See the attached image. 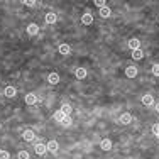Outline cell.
<instances>
[{
    "mask_svg": "<svg viewBox=\"0 0 159 159\" xmlns=\"http://www.w3.org/2000/svg\"><path fill=\"white\" fill-rule=\"evenodd\" d=\"M48 81L51 83V85H56V83H59V74L56 73V71L49 73V74H48Z\"/></svg>",
    "mask_w": 159,
    "mask_h": 159,
    "instance_id": "7a4b0ae2",
    "label": "cell"
},
{
    "mask_svg": "<svg viewBox=\"0 0 159 159\" xmlns=\"http://www.w3.org/2000/svg\"><path fill=\"white\" fill-rule=\"evenodd\" d=\"M112 14V10L108 9V7H103V9H100V15L102 17H108Z\"/></svg>",
    "mask_w": 159,
    "mask_h": 159,
    "instance_id": "ffe728a7",
    "label": "cell"
},
{
    "mask_svg": "<svg viewBox=\"0 0 159 159\" xmlns=\"http://www.w3.org/2000/svg\"><path fill=\"white\" fill-rule=\"evenodd\" d=\"M0 159H10V154L7 151H0Z\"/></svg>",
    "mask_w": 159,
    "mask_h": 159,
    "instance_id": "cb8c5ba5",
    "label": "cell"
},
{
    "mask_svg": "<svg viewBox=\"0 0 159 159\" xmlns=\"http://www.w3.org/2000/svg\"><path fill=\"white\" fill-rule=\"evenodd\" d=\"M46 147H48V151L49 152H56V151H58V142H56V141H49L48 144H46Z\"/></svg>",
    "mask_w": 159,
    "mask_h": 159,
    "instance_id": "5b68a950",
    "label": "cell"
},
{
    "mask_svg": "<svg viewBox=\"0 0 159 159\" xmlns=\"http://www.w3.org/2000/svg\"><path fill=\"white\" fill-rule=\"evenodd\" d=\"M36 95H32V93H29V95H26V103L27 105H34L36 103Z\"/></svg>",
    "mask_w": 159,
    "mask_h": 159,
    "instance_id": "e0dca14e",
    "label": "cell"
},
{
    "mask_svg": "<svg viewBox=\"0 0 159 159\" xmlns=\"http://www.w3.org/2000/svg\"><path fill=\"white\" fill-rule=\"evenodd\" d=\"M132 58H134V59H142V58H144V51H142L141 48L135 49V51H132Z\"/></svg>",
    "mask_w": 159,
    "mask_h": 159,
    "instance_id": "5bb4252c",
    "label": "cell"
},
{
    "mask_svg": "<svg viewBox=\"0 0 159 159\" xmlns=\"http://www.w3.org/2000/svg\"><path fill=\"white\" fill-rule=\"evenodd\" d=\"M152 134L156 137H159V124H154L152 125Z\"/></svg>",
    "mask_w": 159,
    "mask_h": 159,
    "instance_id": "7402d4cb",
    "label": "cell"
},
{
    "mask_svg": "<svg viewBox=\"0 0 159 159\" xmlns=\"http://www.w3.org/2000/svg\"><path fill=\"white\" fill-rule=\"evenodd\" d=\"M59 53L64 54V56H68V54L71 53V49H69L68 44H61V46H59Z\"/></svg>",
    "mask_w": 159,
    "mask_h": 159,
    "instance_id": "9a60e30c",
    "label": "cell"
},
{
    "mask_svg": "<svg viewBox=\"0 0 159 159\" xmlns=\"http://www.w3.org/2000/svg\"><path fill=\"white\" fill-rule=\"evenodd\" d=\"M152 74H154V76H159V63L152 66Z\"/></svg>",
    "mask_w": 159,
    "mask_h": 159,
    "instance_id": "d4e9b609",
    "label": "cell"
},
{
    "mask_svg": "<svg viewBox=\"0 0 159 159\" xmlns=\"http://www.w3.org/2000/svg\"><path fill=\"white\" fill-rule=\"evenodd\" d=\"M74 74H76V78L83 80V78L86 76V69H85V68H78L76 71H74Z\"/></svg>",
    "mask_w": 159,
    "mask_h": 159,
    "instance_id": "2e32d148",
    "label": "cell"
},
{
    "mask_svg": "<svg viewBox=\"0 0 159 159\" xmlns=\"http://www.w3.org/2000/svg\"><path fill=\"white\" fill-rule=\"evenodd\" d=\"M142 103L146 107H149V105H152L154 103V98H152V95H144L142 96Z\"/></svg>",
    "mask_w": 159,
    "mask_h": 159,
    "instance_id": "8fae6325",
    "label": "cell"
},
{
    "mask_svg": "<svg viewBox=\"0 0 159 159\" xmlns=\"http://www.w3.org/2000/svg\"><path fill=\"white\" fill-rule=\"evenodd\" d=\"M130 122H132V115H130V113H122V115H120V124L129 125Z\"/></svg>",
    "mask_w": 159,
    "mask_h": 159,
    "instance_id": "277c9868",
    "label": "cell"
},
{
    "mask_svg": "<svg viewBox=\"0 0 159 159\" xmlns=\"http://www.w3.org/2000/svg\"><path fill=\"white\" fill-rule=\"evenodd\" d=\"M139 46H141V43H139V39H135V37L129 41V48L132 49V51H135V49H139Z\"/></svg>",
    "mask_w": 159,
    "mask_h": 159,
    "instance_id": "30bf717a",
    "label": "cell"
},
{
    "mask_svg": "<svg viewBox=\"0 0 159 159\" xmlns=\"http://www.w3.org/2000/svg\"><path fill=\"white\" fill-rule=\"evenodd\" d=\"M22 137H24V141H34V132H32L31 129H26L22 132Z\"/></svg>",
    "mask_w": 159,
    "mask_h": 159,
    "instance_id": "52a82bcc",
    "label": "cell"
},
{
    "mask_svg": "<svg viewBox=\"0 0 159 159\" xmlns=\"http://www.w3.org/2000/svg\"><path fill=\"white\" fill-rule=\"evenodd\" d=\"M54 120H56V122H59V124H61V120H63V119H64V117H66V115H64V113H63V112H61V110H58V112H54Z\"/></svg>",
    "mask_w": 159,
    "mask_h": 159,
    "instance_id": "ac0fdd59",
    "label": "cell"
},
{
    "mask_svg": "<svg viewBox=\"0 0 159 159\" xmlns=\"http://www.w3.org/2000/svg\"><path fill=\"white\" fill-rule=\"evenodd\" d=\"M34 151H36V154H39V156H43L46 151H48V147H46V144L43 142H37L36 146H34Z\"/></svg>",
    "mask_w": 159,
    "mask_h": 159,
    "instance_id": "6da1fadb",
    "label": "cell"
},
{
    "mask_svg": "<svg viewBox=\"0 0 159 159\" xmlns=\"http://www.w3.org/2000/svg\"><path fill=\"white\" fill-rule=\"evenodd\" d=\"M100 147L103 149V151H110L112 149V141L110 139H103V141L100 142Z\"/></svg>",
    "mask_w": 159,
    "mask_h": 159,
    "instance_id": "ba28073f",
    "label": "cell"
},
{
    "mask_svg": "<svg viewBox=\"0 0 159 159\" xmlns=\"http://www.w3.org/2000/svg\"><path fill=\"white\" fill-rule=\"evenodd\" d=\"M61 125H64V127H68V125H71V119H69V115H66L61 120Z\"/></svg>",
    "mask_w": 159,
    "mask_h": 159,
    "instance_id": "44dd1931",
    "label": "cell"
},
{
    "mask_svg": "<svg viewBox=\"0 0 159 159\" xmlns=\"http://www.w3.org/2000/svg\"><path fill=\"white\" fill-rule=\"evenodd\" d=\"M81 22H83L85 26H90V24H93V15H91V14H83V17H81Z\"/></svg>",
    "mask_w": 159,
    "mask_h": 159,
    "instance_id": "8992f818",
    "label": "cell"
},
{
    "mask_svg": "<svg viewBox=\"0 0 159 159\" xmlns=\"http://www.w3.org/2000/svg\"><path fill=\"white\" fill-rule=\"evenodd\" d=\"M37 32H39L37 24H29V26H27V34H29V36H36Z\"/></svg>",
    "mask_w": 159,
    "mask_h": 159,
    "instance_id": "3957f363",
    "label": "cell"
},
{
    "mask_svg": "<svg viewBox=\"0 0 159 159\" xmlns=\"http://www.w3.org/2000/svg\"><path fill=\"white\" fill-rule=\"evenodd\" d=\"M5 95L9 96V98H12V96L17 95V90L14 88V86H7V88H5Z\"/></svg>",
    "mask_w": 159,
    "mask_h": 159,
    "instance_id": "4fadbf2b",
    "label": "cell"
},
{
    "mask_svg": "<svg viewBox=\"0 0 159 159\" xmlns=\"http://www.w3.org/2000/svg\"><path fill=\"white\" fill-rule=\"evenodd\" d=\"M156 112H159V102L156 103Z\"/></svg>",
    "mask_w": 159,
    "mask_h": 159,
    "instance_id": "83f0119b",
    "label": "cell"
},
{
    "mask_svg": "<svg viewBox=\"0 0 159 159\" xmlns=\"http://www.w3.org/2000/svg\"><path fill=\"white\" fill-rule=\"evenodd\" d=\"M26 5H27V7H34V5H36V2H34V0H27Z\"/></svg>",
    "mask_w": 159,
    "mask_h": 159,
    "instance_id": "4316f807",
    "label": "cell"
},
{
    "mask_svg": "<svg viewBox=\"0 0 159 159\" xmlns=\"http://www.w3.org/2000/svg\"><path fill=\"white\" fill-rule=\"evenodd\" d=\"M61 112H63L64 115H69V113H71V105H68V103H64V105L61 107Z\"/></svg>",
    "mask_w": 159,
    "mask_h": 159,
    "instance_id": "d6986e66",
    "label": "cell"
},
{
    "mask_svg": "<svg viewBox=\"0 0 159 159\" xmlns=\"http://www.w3.org/2000/svg\"><path fill=\"white\" fill-rule=\"evenodd\" d=\"M125 74H127L129 78H134V76L137 74V68H135V66H127V69H125Z\"/></svg>",
    "mask_w": 159,
    "mask_h": 159,
    "instance_id": "9c48e42d",
    "label": "cell"
},
{
    "mask_svg": "<svg viewBox=\"0 0 159 159\" xmlns=\"http://www.w3.org/2000/svg\"><path fill=\"white\" fill-rule=\"evenodd\" d=\"M19 159H29V152L27 151H21L19 152Z\"/></svg>",
    "mask_w": 159,
    "mask_h": 159,
    "instance_id": "603a6c76",
    "label": "cell"
},
{
    "mask_svg": "<svg viewBox=\"0 0 159 159\" xmlns=\"http://www.w3.org/2000/svg\"><path fill=\"white\" fill-rule=\"evenodd\" d=\"M95 4H96V7H100V9H103V7H107V5H105V2H103V0H96Z\"/></svg>",
    "mask_w": 159,
    "mask_h": 159,
    "instance_id": "484cf974",
    "label": "cell"
},
{
    "mask_svg": "<svg viewBox=\"0 0 159 159\" xmlns=\"http://www.w3.org/2000/svg\"><path fill=\"white\" fill-rule=\"evenodd\" d=\"M46 22H48V24H54V22H56V14H54V12H48V14H46Z\"/></svg>",
    "mask_w": 159,
    "mask_h": 159,
    "instance_id": "7c38bea8",
    "label": "cell"
}]
</instances>
